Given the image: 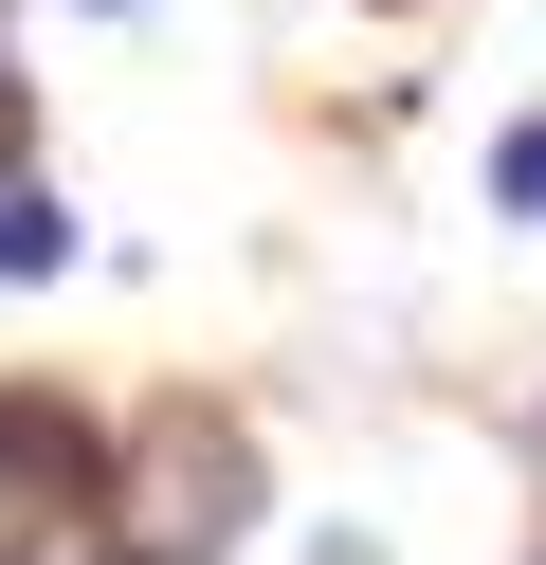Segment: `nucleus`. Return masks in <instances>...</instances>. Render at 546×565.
I'll return each instance as SVG.
<instances>
[{"mask_svg":"<svg viewBox=\"0 0 546 565\" xmlns=\"http://www.w3.org/2000/svg\"><path fill=\"white\" fill-rule=\"evenodd\" d=\"M109 19H128V0H109Z\"/></svg>","mask_w":546,"mask_h":565,"instance_id":"nucleus-7","label":"nucleus"},{"mask_svg":"<svg viewBox=\"0 0 546 565\" xmlns=\"http://www.w3.org/2000/svg\"><path fill=\"white\" fill-rule=\"evenodd\" d=\"M492 201H510V220H546V110L492 128Z\"/></svg>","mask_w":546,"mask_h":565,"instance_id":"nucleus-4","label":"nucleus"},{"mask_svg":"<svg viewBox=\"0 0 546 565\" xmlns=\"http://www.w3.org/2000/svg\"><path fill=\"white\" fill-rule=\"evenodd\" d=\"M73 511H109V456L73 402H36V383H0V565H36Z\"/></svg>","mask_w":546,"mask_h":565,"instance_id":"nucleus-2","label":"nucleus"},{"mask_svg":"<svg viewBox=\"0 0 546 565\" xmlns=\"http://www.w3.org/2000/svg\"><path fill=\"white\" fill-rule=\"evenodd\" d=\"M36 565H55V547H36ZM73 565H128V547H73Z\"/></svg>","mask_w":546,"mask_h":565,"instance_id":"nucleus-6","label":"nucleus"},{"mask_svg":"<svg viewBox=\"0 0 546 565\" xmlns=\"http://www.w3.org/2000/svg\"><path fill=\"white\" fill-rule=\"evenodd\" d=\"M0 164H19V74H0Z\"/></svg>","mask_w":546,"mask_h":565,"instance_id":"nucleus-5","label":"nucleus"},{"mask_svg":"<svg viewBox=\"0 0 546 565\" xmlns=\"http://www.w3.org/2000/svg\"><path fill=\"white\" fill-rule=\"evenodd\" d=\"M237 511H255V438H237V419H146L128 492H109V547H128V565H218Z\"/></svg>","mask_w":546,"mask_h":565,"instance_id":"nucleus-1","label":"nucleus"},{"mask_svg":"<svg viewBox=\"0 0 546 565\" xmlns=\"http://www.w3.org/2000/svg\"><path fill=\"white\" fill-rule=\"evenodd\" d=\"M0 274H73V201L55 183H0Z\"/></svg>","mask_w":546,"mask_h":565,"instance_id":"nucleus-3","label":"nucleus"}]
</instances>
